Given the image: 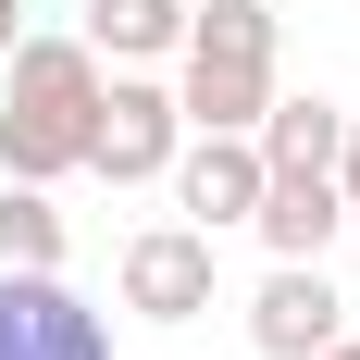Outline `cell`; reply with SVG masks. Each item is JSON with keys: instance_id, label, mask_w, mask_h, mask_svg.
Listing matches in <instances>:
<instances>
[{"instance_id": "277c9868", "label": "cell", "mask_w": 360, "mask_h": 360, "mask_svg": "<svg viewBox=\"0 0 360 360\" xmlns=\"http://www.w3.org/2000/svg\"><path fill=\"white\" fill-rule=\"evenodd\" d=\"M112 286H124V311H137V323H199V311H212V286H224V261H212V236H199V224H137V236H124V261H112Z\"/></svg>"}, {"instance_id": "7c38bea8", "label": "cell", "mask_w": 360, "mask_h": 360, "mask_svg": "<svg viewBox=\"0 0 360 360\" xmlns=\"http://www.w3.org/2000/svg\"><path fill=\"white\" fill-rule=\"evenodd\" d=\"M335 199L360 212V112H348V137H335Z\"/></svg>"}, {"instance_id": "3957f363", "label": "cell", "mask_w": 360, "mask_h": 360, "mask_svg": "<svg viewBox=\"0 0 360 360\" xmlns=\"http://www.w3.org/2000/svg\"><path fill=\"white\" fill-rule=\"evenodd\" d=\"M174 149H186L174 75H162V63H112V75H100V112H87V174L162 186V162H174Z\"/></svg>"}, {"instance_id": "9c48e42d", "label": "cell", "mask_w": 360, "mask_h": 360, "mask_svg": "<svg viewBox=\"0 0 360 360\" xmlns=\"http://www.w3.org/2000/svg\"><path fill=\"white\" fill-rule=\"evenodd\" d=\"M249 137H261V162H274V174H335V137H348V112H335L323 87H298V100L274 87Z\"/></svg>"}, {"instance_id": "5b68a950", "label": "cell", "mask_w": 360, "mask_h": 360, "mask_svg": "<svg viewBox=\"0 0 360 360\" xmlns=\"http://www.w3.org/2000/svg\"><path fill=\"white\" fill-rule=\"evenodd\" d=\"M0 360H112V311H87L63 274L0 261Z\"/></svg>"}, {"instance_id": "6da1fadb", "label": "cell", "mask_w": 360, "mask_h": 360, "mask_svg": "<svg viewBox=\"0 0 360 360\" xmlns=\"http://www.w3.org/2000/svg\"><path fill=\"white\" fill-rule=\"evenodd\" d=\"M100 50L87 37H13L0 50V174H25V186H63L87 174V112H100Z\"/></svg>"}, {"instance_id": "ba28073f", "label": "cell", "mask_w": 360, "mask_h": 360, "mask_svg": "<svg viewBox=\"0 0 360 360\" xmlns=\"http://www.w3.org/2000/svg\"><path fill=\"white\" fill-rule=\"evenodd\" d=\"M335 224H348L335 174H261V212H249V236H261L274 261H323V249H335Z\"/></svg>"}, {"instance_id": "30bf717a", "label": "cell", "mask_w": 360, "mask_h": 360, "mask_svg": "<svg viewBox=\"0 0 360 360\" xmlns=\"http://www.w3.org/2000/svg\"><path fill=\"white\" fill-rule=\"evenodd\" d=\"M87 50L100 63H174V37H186V0H87Z\"/></svg>"}, {"instance_id": "7a4b0ae2", "label": "cell", "mask_w": 360, "mask_h": 360, "mask_svg": "<svg viewBox=\"0 0 360 360\" xmlns=\"http://www.w3.org/2000/svg\"><path fill=\"white\" fill-rule=\"evenodd\" d=\"M174 112L186 124H224L249 137L261 100H274V0H186V37H174Z\"/></svg>"}, {"instance_id": "8992f818", "label": "cell", "mask_w": 360, "mask_h": 360, "mask_svg": "<svg viewBox=\"0 0 360 360\" xmlns=\"http://www.w3.org/2000/svg\"><path fill=\"white\" fill-rule=\"evenodd\" d=\"M261 137H224V124H186V149L162 162V186H174V212L199 224V236H236V224L261 212Z\"/></svg>"}, {"instance_id": "8fae6325", "label": "cell", "mask_w": 360, "mask_h": 360, "mask_svg": "<svg viewBox=\"0 0 360 360\" xmlns=\"http://www.w3.org/2000/svg\"><path fill=\"white\" fill-rule=\"evenodd\" d=\"M63 249H75L63 199H50V186H25V174H0V261H25V274H63Z\"/></svg>"}, {"instance_id": "4fadbf2b", "label": "cell", "mask_w": 360, "mask_h": 360, "mask_svg": "<svg viewBox=\"0 0 360 360\" xmlns=\"http://www.w3.org/2000/svg\"><path fill=\"white\" fill-rule=\"evenodd\" d=\"M13 37H25V0H0V50H13Z\"/></svg>"}, {"instance_id": "5bb4252c", "label": "cell", "mask_w": 360, "mask_h": 360, "mask_svg": "<svg viewBox=\"0 0 360 360\" xmlns=\"http://www.w3.org/2000/svg\"><path fill=\"white\" fill-rule=\"evenodd\" d=\"M311 360H360V335H323V348H311Z\"/></svg>"}, {"instance_id": "52a82bcc", "label": "cell", "mask_w": 360, "mask_h": 360, "mask_svg": "<svg viewBox=\"0 0 360 360\" xmlns=\"http://www.w3.org/2000/svg\"><path fill=\"white\" fill-rule=\"evenodd\" d=\"M323 335H348L335 274H323V261H274V274L249 286V348H261V360H311Z\"/></svg>"}]
</instances>
